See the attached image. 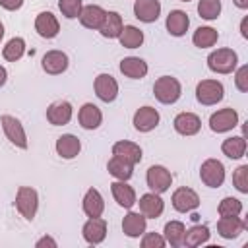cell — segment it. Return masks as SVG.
<instances>
[{
    "label": "cell",
    "mask_w": 248,
    "mask_h": 248,
    "mask_svg": "<svg viewBox=\"0 0 248 248\" xmlns=\"http://www.w3.org/2000/svg\"><path fill=\"white\" fill-rule=\"evenodd\" d=\"M153 95H155V99H157L159 103H163V105H172V103H176V101L180 99V95H182V85H180V81H178L176 78H172V76H161V78H157L155 83H153Z\"/></svg>",
    "instance_id": "1"
},
{
    "label": "cell",
    "mask_w": 248,
    "mask_h": 248,
    "mask_svg": "<svg viewBox=\"0 0 248 248\" xmlns=\"http://www.w3.org/2000/svg\"><path fill=\"white\" fill-rule=\"evenodd\" d=\"M198 14L200 17L213 21L221 14V0H200L198 2Z\"/></svg>",
    "instance_id": "37"
},
{
    "label": "cell",
    "mask_w": 248,
    "mask_h": 248,
    "mask_svg": "<svg viewBox=\"0 0 248 248\" xmlns=\"http://www.w3.org/2000/svg\"><path fill=\"white\" fill-rule=\"evenodd\" d=\"M110 192H112L114 202H116L120 207H124V209H132V207L136 205V202H138L136 190H134L126 180H114V182L110 184Z\"/></svg>",
    "instance_id": "13"
},
{
    "label": "cell",
    "mask_w": 248,
    "mask_h": 248,
    "mask_svg": "<svg viewBox=\"0 0 248 248\" xmlns=\"http://www.w3.org/2000/svg\"><path fill=\"white\" fill-rule=\"evenodd\" d=\"M124 23H122V16L118 12H107L105 19L101 23V27L97 29L105 39H118L120 31H122Z\"/></svg>",
    "instance_id": "29"
},
{
    "label": "cell",
    "mask_w": 248,
    "mask_h": 248,
    "mask_svg": "<svg viewBox=\"0 0 248 248\" xmlns=\"http://www.w3.org/2000/svg\"><path fill=\"white\" fill-rule=\"evenodd\" d=\"M81 207H83V213L87 217H101L105 211V200H103L101 192L97 188H89L83 196Z\"/></svg>",
    "instance_id": "28"
},
{
    "label": "cell",
    "mask_w": 248,
    "mask_h": 248,
    "mask_svg": "<svg viewBox=\"0 0 248 248\" xmlns=\"http://www.w3.org/2000/svg\"><path fill=\"white\" fill-rule=\"evenodd\" d=\"M244 229H246V221H242L238 215H234V217H221L217 221V232H219V236H223L227 240L236 238Z\"/></svg>",
    "instance_id": "26"
},
{
    "label": "cell",
    "mask_w": 248,
    "mask_h": 248,
    "mask_svg": "<svg viewBox=\"0 0 248 248\" xmlns=\"http://www.w3.org/2000/svg\"><path fill=\"white\" fill-rule=\"evenodd\" d=\"M200 178L209 188H219L225 182V165L219 159H205L200 167Z\"/></svg>",
    "instance_id": "6"
},
{
    "label": "cell",
    "mask_w": 248,
    "mask_h": 248,
    "mask_svg": "<svg viewBox=\"0 0 248 248\" xmlns=\"http://www.w3.org/2000/svg\"><path fill=\"white\" fill-rule=\"evenodd\" d=\"M2 39H4V23L0 21V41H2Z\"/></svg>",
    "instance_id": "48"
},
{
    "label": "cell",
    "mask_w": 248,
    "mask_h": 248,
    "mask_svg": "<svg viewBox=\"0 0 248 248\" xmlns=\"http://www.w3.org/2000/svg\"><path fill=\"white\" fill-rule=\"evenodd\" d=\"M234 85L242 93L248 91V66H240L236 70V74H234Z\"/></svg>",
    "instance_id": "42"
},
{
    "label": "cell",
    "mask_w": 248,
    "mask_h": 248,
    "mask_svg": "<svg viewBox=\"0 0 248 248\" xmlns=\"http://www.w3.org/2000/svg\"><path fill=\"white\" fill-rule=\"evenodd\" d=\"M170 202H172V207H174L176 211L188 213V211L198 209V205H200V196L196 194V190H192V188H188V186H180V188H176V190L172 192Z\"/></svg>",
    "instance_id": "9"
},
{
    "label": "cell",
    "mask_w": 248,
    "mask_h": 248,
    "mask_svg": "<svg viewBox=\"0 0 248 248\" xmlns=\"http://www.w3.org/2000/svg\"><path fill=\"white\" fill-rule=\"evenodd\" d=\"M223 97H225V87L217 79H202L196 85V99L200 105L211 107V105H217L219 101H223Z\"/></svg>",
    "instance_id": "4"
},
{
    "label": "cell",
    "mask_w": 248,
    "mask_h": 248,
    "mask_svg": "<svg viewBox=\"0 0 248 248\" xmlns=\"http://www.w3.org/2000/svg\"><path fill=\"white\" fill-rule=\"evenodd\" d=\"M107 170H108V174H112L116 180H130L132 174H134V165H130L128 161H124V159H120V157H116V155H112V157L108 159V163H107Z\"/></svg>",
    "instance_id": "30"
},
{
    "label": "cell",
    "mask_w": 248,
    "mask_h": 248,
    "mask_svg": "<svg viewBox=\"0 0 248 248\" xmlns=\"http://www.w3.org/2000/svg\"><path fill=\"white\" fill-rule=\"evenodd\" d=\"M161 116H159V110L145 105V107H140L136 112H134V118H132V124L138 132H151L153 128H157Z\"/></svg>",
    "instance_id": "11"
},
{
    "label": "cell",
    "mask_w": 248,
    "mask_h": 248,
    "mask_svg": "<svg viewBox=\"0 0 248 248\" xmlns=\"http://www.w3.org/2000/svg\"><path fill=\"white\" fill-rule=\"evenodd\" d=\"M35 31L43 39H54L60 31V23H58V19L52 12H41L35 17Z\"/></svg>",
    "instance_id": "18"
},
{
    "label": "cell",
    "mask_w": 248,
    "mask_h": 248,
    "mask_svg": "<svg viewBox=\"0 0 248 248\" xmlns=\"http://www.w3.org/2000/svg\"><path fill=\"white\" fill-rule=\"evenodd\" d=\"M180 2H190V0H180Z\"/></svg>",
    "instance_id": "49"
},
{
    "label": "cell",
    "mask_w": 248,
    "mask_h": 248,
    "mask_svg": "<svg viewBox=\"0 0 248 248\" xmlns=\"http://www.w3.org/2000/svg\"><path fill=\"white\" fill-rule=\"evenodd\" d=\"M93 87H95V95L103 103H112L118 97V81L110 74H99L95 78Z\"/></svg>",
    "instance_id": "12"
},
{
    "label": "cell",
    "mask_w": 248,
    "mask_h": 248,
    "mask_svg": "<svg viewBox=\"0 0 248 248\" xmlns=\"http://www.w3.org/2000/svg\"><path fill=\"white\" fill-rule=\"evenodd\" d=\"M41 66L46 74L50 76H58L62 72L68 70V54L62 52V50H48L43 60H41Z\"/></svg>",
    "instance_id": "19"
},
{
    "label": "cell",
    "mask_w": 248,
    "mask_h": 248,
    "mask_svg": "<svg viewBox=\"0 0 248 248\" xmlns=\"http://www.w3.org/2000/svg\"><path fill=\"white\" fill-rule=\"evenodd\" d=\"M6 79H8V72H6V68L0 64V87L6 83Z\"/></svg>",
    "instance_id": "46"
},
{
    "label": "cell",
    "mask_w": 248,
    "mask_h": 248,
    "mask_svg": "<svg viewBox=\"0 0 248 248\" xmlns=\"http://www.w3.org/2000/svg\"><path fill=\"white\" fill-rule=\"evenodd\" d=\"M232 2H234V6L240 8V10H246V8H248V0H232Z\"/></svg>",
    "instance_id": "47"
},
{
    "label": "cell",
    "mask_w": 248,
    "mask_h": 248,
    "mask_svg": "<svg viewBox=\"0 0 248 248\" xmlns=\"http://www.w3.org/2000/svg\"><path fill=\"white\" fill-rule=\"evenodd\" d=\"M35 246H37V248H45V246H48V248H56L58 242H56L52 236H43V238H39V240L35 242Z\"/></svg>",
    "instance_id": "44"
},
{
    "label": "cell",
    "mask_w": 248,
    "mask_h": 248,
    "mask_svg": "<svg viewBox=\"0 0 248 248\" xmlns=\"http://www.w3.org/2000/svg\"><path fill=\"white\" fill-rule=\"evenodd\" d=\"M56 153L62 157V159H76L81 151V141L78 136L74 134H62L58 140H56Z\"/></svg>",
    "instance_id": "23"
},
{
    "label": "cell",
    "mask_w": 248,
    "mask_h": 248,
    "mask_svg": "<svg viewBox=\"0 0 248 248\" xmlns=\"http://www.w3.org/2000/svg\"><path fill=\"white\" fill-rule=\"evenodd\" d=\"M0 124H2V130H4L6 138L10 140V143H14V145L19 147V149H27L29 143H27L25 128H23V124H21L16 116H12V114H2Z\"/></svg>",
    "instance_id": "5"
},
{
    "label": "cell",
    "mask_w": 248,
    "mask_h": 248,
    "mask_svg": "<svg viewBox=\"0 0 248 248\" xmlns=\"http://www.w3.org/2000/svg\"><path fill=\"white\" fill-rule=\"evenodd\" d=\"M234 126H238V112L231 107L227 108H219L217 112H213L209 116V128L211 132L215 134H223V132H229L232 130Z\"/></svg>",
    "instance_id": "8"
},
{
    "label": "cell",
    "mask_w": 248,
    "mask_h": 248,
    "mask_svg": "<svg viewBox=\"0 0 248 248\" xmlns=\"http://www.w3.org/2000/svg\"><path fill=\"white\" fill-rule=\"evenodd\" d=\"M217 39H219L217 29H213V27H209V25L198 27V29L194 31V35H192V43H194L198 48H209V46H213V45L217 43Z\"/></svg>",
    "instance_id": "34"
},
{
    "label": "cell",
    "mask_w": 248,
    "mask_h": 248,
    "mask_svg": "<svg viewBox=\"0 0 248 248\" xmlns=\"http://www.w3.org/2000/svg\"><path fill=\"white\" fill-rule=\"evenodd\" d=\"M145 182H147V188L155 194H163L170 188L172 184V174L167 167L163 165H151L147 169V174H145Z\"/></svg>",
    "instance_id": "7"
},
{
    "label": "cell",
    "mask_w": 248,
    "mask_h": 248,
    "mask_svg": "<svg viewBox=\"0 0 248 248\" xmlns=\"http://www.w3.org/2000/svg\"><path fill=\"white\" fill-rule=\"evenodd\" d=\"M165 25H167V31L172 37H182L188 31V27H190V17L182 10H170L169 16H167Z\"/></svg>",
    "instance_id": "27"
},
{
    "label": "cell",
    "mask_w": 248,
    "mask_h": 248,
    "mask_svg": "<svg viewBox=\"0 0 248 248\" xmlns=\"http://www.w3.org/2000/svg\"><path fill=\"white\" fill-rule=\"evenodd\" d=\"M246 23H248V17H242V21H240V35H242L244 39H248V31H246Z\"/></svg>",
    "instance_id": "45"
},
{
    "label": "cell",
    "mask_w": 248,
    "mask_h": 248,
    "mask_svg": "<svg viewBox=\"0 0 248 248\" xmlns=\"http://www.w3.org/2000/svg\"><path fill=\"white\" fill-rule=\"evenodd\" d=\"M118 68L130 79H141V78L147 76V70H149L147 62L143 58H140V56H126V58H122Z\"/></svg>",
    "instance_id": "21"
},
{
    "label": "cell",
    "mask_w": 248,
    "mask_h": 248,
    "mask_svg": "<svg viewBox=\"0 0 248 248\" xmlns=\"http://www.w3.org/2000/svg\"><path fill=\"white\" fill-rule=\"evenodd\" d=\"M112 155H116V157H120V159H124V161H128L130 165H138L140 161H141V147L138 145V143H134V141H128V140H120V141H116L114 145H112Z\"/></svg>",
    "instance_id": "24"
},
{
    "label": "cell",
    "mask_w": 248,
    "mask_h": 248,
    "mask_svg": "<svg viewBox=\"0 0 248 248\" xmlns=\"http://www.w3.org/2000/svg\"><path fill=\"white\" fill-rule=\"evenodd\" d=\"M209 229L205 225H194L190 229H186L184 232V244L182 246H190V248H196V246H202L209 240Z\"/></svg>",
    "instance_id": "33"
},
{
    "label": "cell",
    "mask_w": 248,
    "mask_h": 248,
    "mask_svg": "<svg viewBox=\"0 0 248 248\" xmlns=\"http://www.w3.org/2000/svg\"><path fill=\"white\" fill-rule=\"evenodd\" d=\"M105 14H107V10H103L101 6H97V4H87V6H83L81 12H79V23H81L83 27H87V29L97 31V29L101 27L103 19H105Z\"/></svg>",
    "instance_id": "25"
},
{
    "label": "cell",
    "mask_w": 248,
    "mask_h": 248,
    "mask_svg": "<svg viewBox=\"0 0 248 248\" xmlns=\"http://www.w3.org/2000/svg\"><path fill=\"white\" fill-rule=\"evenodd\" d=\"M140 213L145 217V219H157L161 217L163 209H165V202L161 198V194H155V192H147L140 198Z\"/></svg>",
    "instance_id": "14"
},
{
    "label": "cell",
    "mask_w": 248,
    "mask_h": 248,
    "mask_svg": "<svg viewBox=\"0 0 248 248\" xmlns=\"http://www.w3.org/2000/svg\"><path fill=\"white\" fill-rule=\"evenodd\" d=\"M118 41L124 48H138L143 45V31L136 25H124L118 35Z\"/></svg>",
    "instance_id": "31"
},
{
    "label": "cell",
    "mask_w": 248,
    "mask_h": 248,
    "mask_svg": "<svg viewBox=\"0 0 248 248\" xmlns=\"http://www.w3.org/2000/svg\"><path fill=\"white\" fill-rule=\"evenodd\" d=\"M221 151L229 159L244 157V153H246V140H244V136H231V138H227L221 143Z\"/></svg>",
    "instance_id": "32"
},
{
    "label": "cell",
    "mask_w": 248,
    "mask_h": 248,
    "mask_svg": "<svg viewBox=\"0 0 248 248\" xmlns=\"http://www.w3.org/2000/svg\"><path fill=\"white\" fill-rule=\"evenodd\" d=\"M232 186L240 194H248V165H240L232 172Z\"/></svg>",
    "instance_id": "40"
},
{
    "label": "cell",
    "mask_w": 248,
    "mask_h": 248,
    "mask_svg": "<svg viewBox=\"0 0 248 248\" xmlns=\"http://www.w3.org/2000/svg\"><path fill=\"white\" fill-rule=\"evenodd\" d=\"M238 54L232 48H217L207 56V68L215 74H231L236 70Z\"/></svg>",
    "instance_id": "2"
},
{
    "label": "cell",
    "mask_w": 248,
    "mask_h": 248,
    "mask_svg": "<svg viewBox=\"0 0 248 248\" xmlns=\"http://www.w3.org/2000/svg\"><path fill=\"white\" fill-rule=\"evenodd\" d=\"M16 207L27 221H33L39 209V194L31 186H19L16 192Z\"/></svg>",
    "instance_id": "3"
},
{
    "label": "cell",
    "mask_w": 248,
    "mask_h": 248,
    "mask_svg": "<svg viewBox=\"0 0 248 248\" xmlns=\"http://www.w3.org/2000/svg\"><path fill=\"white\" fill-rule=\"evenodd\" d=\"M83 240L91 246L101 244L107 238V221L103 217H89L81 229Z\"/></svg>",
    "instance_id": "10"
},
{
    "label": "cell",
    "mask_w": 248,
    "mask_h": 248,
    "mask_svg": "<svg viewBox=\"0 0 248 248\" xmlns=\"http://www.w3.org/2000/svg\"><path fill=\"white\" fill-rule=\"evenodd\" d=\"M83 8L81 0H58V10L66 19H76L79 17V12Z\"/></svg>",
    "instance_id": "39"
},
{
    "label": "cell",
    "mask_w": 248,
    "mask_h": 248,
    "mask_svg": "<svg viewBox=\"0 0 248 248\" xmlns=\"http://www.w3.org/2000/svg\"><path fill=\"white\" fill-rule=\"evenodd\" d=\"M72 114H74V108L68 101H54L48 108H46V120L52 124V126H64L72 120Z\"/></svg>",
    "instance_id": "20"
},
{
    "label": "cell",
    "mask_w": 248,
    "mask_h": 248,
    "mask_svg": "<svg viewBox=\"0 0 248 248\" xmlns=\"http://www.w3.org/2000/svg\"><path fill=\"white\" fill-rule=\"evenodd\" d=\"M78 122H79V126H81L83 130H95V128H99L101 122H103V112H101V108H99L97 105L85 103V105L79 108V112H78Z\"/></svg>",
    "instance_id": "22"
},
{
    "label": "cell",
    "mask_w": 248,
    "mask_h": 248,
    "mask_svg": "<svg viewBox=\"0 0 248 248\" xmlns=\"http://www.w3.org/2000/svg\"><path fill=\"white\" fill-rule=\"evenodd\" d=\"M165 240L172 246V248H178L184 244V232H186V227L182 221H169L165 223Z\"/></svg>",
    "instance_id": "35"
},
{
    "label": "cell",
    "mask_w": 248,
    "mask_h": 248,
    "mask_svg": "<svg viewBox=\"0 0 248 248\" xmlns=\"http://www.w3.org/2000/svg\"><path fill=\"white\" fill-rule=\"evenodd\" d=\"M0 6L8 12H16L23 6V0H0Z\"/></svg>",
    "instance_id": "43"
},
{
    "label": "cell",
    "mask_w": 248,
    "mask_h": 248,
    "mask_svg": "<svg viewBox=\"0 0 248 248\" xmlns=\"http://www.w3.org/2000/svg\"><path fill=\"white\" fill-rule=\"evenodd\" d=\"M219 215L221 217H234V215H240L242 213V202L236 200V198H223L219 207H217Z\"/></svg>",
    "instance_id": "38"
},
{
    "label": "cell",
    "mask_w": 248,
    "mask_h": 248,
    "mask_svg": "<svg viewBox=\"0 0 248 248\" xmlns=\"http://www.w3.org/2000/svg\"><path fill=\"white\" fill-rule=\"evenodd\" d=\"M25 54V41L21 37H14L6 43V46L2 48V56L8 62H17L21 56Z\"/></svg>",
    "instance_id": "36"
},
{
    "label": "cell",
    "mask_w": 248,
    "mask_h": 248,
    "mask_svg": "<svg viewBox=\"0 0 248 248\" xmlns=\"http://www.w3.org/2000/svg\"><path fill=\"white\" fill-rule=\"evenodd\" d=\"M147 229V219L140 211H128L122 219V232L130 238H140Z\"/></svg>",
    "instance_id": "16"
},
{
    "label": "cell",
    "mask_w": 248,
    "mask_h": 248,
    "mask_svg": "<svg viewBox=\"0 0 248 248\" xmlns=\"http://www.w3.org/2000/svg\"><path fill=\"white\" fill-rule=\"evenodd\" d=\"M172 126L180 136H196L202 128V120L194 112H178L172 120Z\"/></svg>",
    "instance_id": "15"
},
{
    "label": "cell",
    "mask_w": 248,
    "mask_h": 248,
    "mask_svg": "<svg viewBox=\"0 0 248 248\" xmlns=\"http://www.w3.org/2000/svg\"><path fill=\"white\" fill-rule=\"evenodd\" d=\"M141 246L143 248H163L167 244L165 236H161L159 232H143L141 234Z\"/></svg>",
    "instance_id": "41"
},
{
    "label": "cell",
    "mask_w": 248,
    "mask_h": 248,
    "mask_svg": "<svg viewBox=\"0 0 248 248\" xmlns=\"http://www.w3.org/2000/svg\"><path fill=\"white\" fill-rule=\"evenodd\" d=\"M134 16L143 23H153L161 16V2L159 0H136Z\"/></svg>",
    "instance_id": "17"
}]
</instances>
